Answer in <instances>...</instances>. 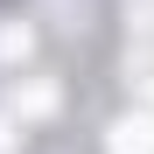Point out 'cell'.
<instances>
[{
    "instance_id": "6da1fadb",
    "label": "cell",
    "mask_w": 154,
    "mask_h": 154,
    "mask_svg": "<svg viewBox=\"0 0 154 154\" xmlns=\"http://www.w3.org/2000/svg\"><path fill=\"white\" fill-rule=\"evenodd\" d=\"M105 147L112 154H154V119H119Z\"/></svg>"
}]
</instances>
